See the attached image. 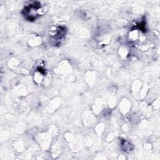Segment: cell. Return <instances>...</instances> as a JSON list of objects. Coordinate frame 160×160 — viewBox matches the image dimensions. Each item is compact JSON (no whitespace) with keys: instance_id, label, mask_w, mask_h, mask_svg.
Segmentation results:
<instances>
[{"instance_id":"3957f363","label":"cell","mask_w":160,"mask_h":160,"mask_svg":"<svg viewBox=\"0 0 160 160\" xmlns=\"http://www.w3.org/2000/svg\"><path fill=\"white\" fill-rule=\"evenodd\" d=\"M121 146H122V149H123L124 151H126L127 150L131 151V144H130L129 142H128L127 141H126V140L122 141Z\"/></svg>"},{"instance_id":"7a4b0ae2","label":"cell","mask_w":160,"mask_h":160,"mask_svg":"<svg viewBox=\"0 0 160 160\" xmlns=\"http://www.w3.org/2000/svg\"><path fill=\"white\" fill-rule=\"evenodd\" d=\"M65 31L64 28L62 27H57L55 29H52L50 32V36L51 40L55 42V44L61 43V41L64 37Z\"/></svg>"},{"instance_id":"6da1fadb","label":"cell","mask_w":160,"mask_h":160,"mask_svg":"<svg viewBox=\"0 0 160 160\" xmlns=\"http://www.w3.org/2000/svg\"><path fill=\"white\" fill-rule=\"evenodd\" d=\"M44 12V9L42 8L41 4L38 2L31 3L24 9V15L29 21L36 19L37 17L42 14Z\"/></svg>"}]
</instances>
